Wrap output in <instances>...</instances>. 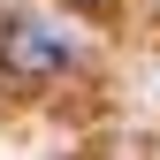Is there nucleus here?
<instances>
[{
    "instance_id": "obj_2",
    "label": "nucleus",
    "mask_w": 160,
    "mask_h": 160,
    "mask_svg": "<svg viewBox=\"0 0 160 160\" xmlns=\"http://www.w3.org/2000/svg\"><path fill=\"white\" fill-rule=\"evenodd\" d=\"M76 8H107V0H76Z\"/></svg>"
},
{
    "instance_id": "obj_1",
    "label": "nucleus",
    "mask_w": 160,
    "mask_h": 160,
    "mask_svg": "<svg viewBox=\"0 0 160 160\" xmlns=\"http://www.w3.org/2000/svg\"><path fill=\"white\" fill-rule=\"evenodd\" d=\"M76 61V46L61 31L31 23V15H15V23H0V76H15V84H46V76H61Z\"/></svg>"
}]
</instances>
